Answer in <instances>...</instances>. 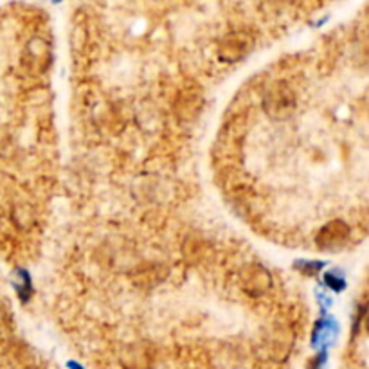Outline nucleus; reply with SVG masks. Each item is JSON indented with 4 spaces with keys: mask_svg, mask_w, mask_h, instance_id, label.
I'll return each instance as SVG.
<instances>
[{
    "mask_svg": "<svg viewBox=\"0 0 369 369\" xmlns=\"http://www.w3.org/2000/svg\"><path fill=\"white\" fill-rule=\"evenodd\" d=\"M4 323H6V316L4 312H2V308H0V328L4 326Z\"/></svg>",
    "mask_w": 369,
    "mask_h": 369,
    "instance_id": "nucleus-8",
    "label": "nucleus"
},
{
    "mask_svg": "<svg viewBox=\"0 0 369 369\" xmlns=\"http://www.w3.org/2000/svg\"><path fill=\"white\" fill-rule=\"evenodd\" d=\"M177 108H179L180 112H184V115H189L191 112L197 108V103H194V99H179Z\"/></svg>",
    "mask_w": 369,
    "mask_h": 369,
    "instance_id": "nucleus-7",
    "label": "nucleus"
},
{
    "mask_svg": "<svg viewBox=\"0 0 369 369\" xmlns=\"http://www.w3.org/2000/svg\"><path fill=\"white\" fill-rule=\"evenodd\" d=\"M252 49V36L244 31L229 33L220 43H218V56L227 63H237L241 58L247 56Z\"/></svg>",
    "mask_w": 369,
    "mask_h": 369,
    "instance_id": "nucleus-3",
    "label": "nucleus"
},
{
    "mask_svg": "<svg viewBox=\"0 0 369 369\" xmlns=\"http://www.w3.org/2000/svg\"><path fill=\"white\" fill-rule=\"evenodd\" d=\"M293 107H296V95H293L290 87L283 83H276L266 90L265 99H263V108L271 118H286L293 110Z\"/></svg>",
    "mask_w": 369,
    "mask_h": 369,
    "instance_id": "nucleus-1",
    "label": "nucleus"
},
{
    "mask_svg": "<svg viewBox=\"0 0 369 369\" xmlns=\"http://www.w3.org/2000/svg\"><path fill=\"white\" fill-rule=\"evenodd\" d=\"M348 238H350V227L341 220H331L317 232L316 244L326 251H335L346 244Z\"/></svg>",
    "mask_w": 369,
    "mask_h": 369,
    "instance_id": "nucleus-5",
    "label": "nucleus"
},
{
    "mask_svg": "<svg viewBox=\"0 0 369 369\" xmlns=\"http://www.w3.org/2000/svg\"><path fill=\"white\" fill-rule=\"evenodd\" d=\"M241 286L249 296H263L272 286V276L263 266L249 263L240 272Z\"/></svg>",
    "mask_w": 369,
    "mask_h": 369,
    "instance_id": "nucleus-4",
    "label": "nucleus"
},
{
    "mask_svg": "<svg viewBox=\"0 0 369 369\" xmlns=\"http://www.w3.org/2000/svg\"><path fill=\"white\" fill-rule=\"evenodd\" d=\"M24 63L31 73H46L53 63V47L42 36H33L26 43Z\"/></svg>",
    "mask_w": 369,
    "mask_h": 369,
    "instance_id": "nucleus-2",
    "label": "nucleus"
},
{
    "mask_svg": "<svg viewBox=\"0 0 369 369\" xmlns=\"http://www.w3.org/2000/svg\"><path fill=\"white\" fill-rule=\"evenodd\" d=\"M153 364V353L146 344H130L121 355V365L125 369H150Z\"/></svg>",
    "mask_w": 369,
    "mask_h": 369,
    "instance_id": "nucleus-6",
    "label": "nucleus"
}]
</instances>
